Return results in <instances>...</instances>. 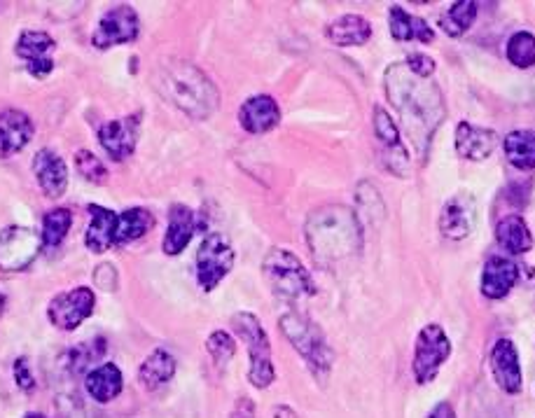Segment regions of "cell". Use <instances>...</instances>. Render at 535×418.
<instances>
[{"mask_svg":"<svg viewBox=\"0 0 535 418\" xmlns=\"http://www.w3.org/2000/svg\"><path fill=\"white\" fill-rule=\"evenodd\" d=\"M372 122H374V136H377V141L384 145V152H386L384 164H386V169L391 173H395V176H400V178L409 176V169H407L409 157H407L405 148H402L400 129L395 127L393 117L388 115L384 108L377 106V108H374Z\"/></svg>","mask_w":535,"mask_h":418,"instance_id":"obj_14","label":"cell"},{"mask_svg":"<svg viewBox=\"0 0 535 418\" xmlns=\"http://www.w3.org/2000/svg\"><path fill=\"white\" fill-rule=\"evenodd\" d=\"M325 36L332 45L360 47L372 38V24L360 15H342L325 29Z\"/></svg>","mask_w":535,"mask_h":418,"instance_id":"obj_24","label":"cell"},{"mask_svg":"<svg viewBox=\"0 0 535 418\" xmlns=\"http://www.w3.org/2000/svg\"><path fill=\"white\" fill-rule=\"evenodd\" d=\"M262 274L267 278L269 288L281 299H288V302H295V299L302 297H314L318 292L307 267H304L300 257L290 253V250H269L262 262Z\"/></svg>","mask_w":535,"mask_h":418,"instance_id":"obj_4","label":"cell"},{"mask_svg":"<svg viewBox=\"0 0 535 418\" xmlns=\"http://www.w3.org/2000/svg\"><path fill=\"white\" fill-rule=\"evenodd\" d=\"M24 418H47L45 414H38V411H31V414H26Z\"/></svg>","mask_w":535,"mask_h":418,"instance_id":"obj_41","label":"cell"},{"mask_svg":"<svg viewBox=\"0 0 535 418\" xmlns=\"http://www.w3.org/2000/svg\"><path fill=\"white\" fill-rule=\"evenodd\" d=\"M477 222V201L470 192H461L451 197L442 206L440 213V232L449 241H463L470 236Z\"/></svg>","mask_w":535,"mask_h":418,"instance_id":"obj_13","label":"cell"},{"mask_svg":"<svg viewBox=\"0 0 535 418\" xmlns=\"http://www.w3.org/2000/svg\"><path fill=\"white\" fill-rule=\"evenodd\" d=\"M43 236L31 227H5L0 232V271L17 274L29 269L43 250Z\"/></svg>","mask_w":535,"mask_h":418,"instance_id":"obj_7","label":"cell"},{"mask_svg":"<svg viewBox=\"0 0 535 418\" xmlns=\"http://www.w3.org/2000/svg\"><path fill=\"white\" fill-rule=\"evenodd\" d=\"M386 96L398 110L402 129L421 157L428 155L430 141L444 122V101L437 85L430 80L416 78L405 61L386 68L384 75Z\"/></svg>","mask_w":535,"mask_h":418,"instance_id":"obj_1","label":"cell"},{"mask_svg":"<svg viewBox=\"0 0 535 418\" xmlns=\"http://www.w3.org/2000/svg\"><path fill=\"white\" fill-rule=\"evenodd\" d=\"M388 26H391V36L398 40V43H407V40H419V43H433L435 33L430 29L426 19L409 15L405 8L400 5H393L391 12H388Z\"/></svg>","mask_w":535,"mask_h":418,"instance_id":"obj_25","label":"cell"},{"mask_svg":"<svg viewBox=\"0 0 535 418\" xmlns=\"http://www.w3.org/2000/svg\"><path fill=\"white\" fill-rule=\"evenodd\" d=\"M229 418H255V404L250 402L248 397H241V400L234 404L232 416Z\"/></svg>","mask_w":535,"mask_h":418,"instance_id":"obj_39","label":"cell"},{"mask_svg":"<svg viewBox=\"0 0 535 418\" xmlns=\"http://www.w3.org/2000/svg\"><path fill=\"white\" fill-rule=\"evenodd\" d=\"M71 227H73V213L68 211V208L59 206L47 211L43 218V246L45 248L59 246V243L66 239V234L71 232Z\"/></svg>","mask_w":535,"mask_h":418,"instance_id":"obj_32","label":"cell"},{"mask_svg":"<svg viewBox=\"0 0 535 418\" xmlns=\"http://www.w3.org/2000/svg\"><path fill=\"white\" fill-rule=\"evenodd\" d=\"M138 131H141V115L122 117V120L103 124L99 129V143L110 159L124 162V159L134 155Z\"/></svg>","mask_w":535,"mask_h":418,"instance_id":"obj_15","label":"cell"},{"mask_svg":"<svg viewBox=\"0 0 535 418\" xmlns=\"http://www.w3.org/2000/svg\"><path fill=\"white\" fill-rule=\"evenodd\" d=\"M89 215H92V222H89L87 234H85V243L92 253L101 255L117 246V227H120V215L110 208L89 206Z\"/></svg>","mask_w":535,"mask_h":418,"instance_id":"obj_21","label":"cell"},{"mask_svg":"<svg viewBox=\"0 0 535 418\" xmlns=\"http://www.w3.org/2000/svg\"><path fill=\"white\" fill-rule=\"evenodd\" d=\"M106 355V339H99V341H89V344H82L78 348H71V351L66 353V362H68V369L75 374L80 372H92V367L96 360L103 358Z\"/></svg>","mask_w":535,"mask_h":418,"instance_id":"obj_34","label":"cell"},{"mask_svg":"<svg viewBox=\"0 0 535 418\" xmlns=\"http://www.w3.org/2000/svg\"><path fill=\"white\" fill-rule=\"evenodd\" d=\"M428 418H456V411L449 402H440V404H435V409L430 411Z\"/></svg>","mask_w":535,"mask_h":418,"instance_id":"obj_40","label":"cell"},{"mask_svg":"<svg viewBox=\"0 0 535 418\" xmlns=\"http://www.w3.org/2000/svg\"><path fill=\"white\" fill-rule=\"evenodd\" d=\"M232 330L243 339V344L250 351V369H248V381L255 388H269L276 379L274 362H272V344H269L267 332L255 313L241 311L232 316Z\"/></svg>","mask_w":535,"mask_h":418,"instance_id":"obj_6","label":"cell"},{"mask_svg":"<svg viewBox=\"0 0 535 418\" xmlns=\"http://www.w3.org/2000/svg\"><path fill=\"white\" fill-rule=\"evenodd\" d=\"M507 59H510L512 66L521 68V71L533 68L535 66V36L533 33H528V31L514 33V36L507 40Z\"/></svg>","mask_w":535,"mask_h":418,"instance_id":"obj_33","label":"cell"},{"mask_svg":"<svg viewBox=\"0 0 535 418\" xmlns=\"http://www.w3.org/2000/svg\"><path fill=\"white\" fill-rule=\"evenodd\" d=\"M407 68L412 71L416 78H423V80H430V75L435 73V61L428 57V54H419V52H412L407 57Z\"/></svg>","mask_w":535,"mask_h":418,"instance_id":"obj_37","label":"cell"},{"mask_svg":"<svg viewBox=\"0 0 535 418\" xmlns=\"http://www.w3.org/2000/svg\"><path fill=\"white\" fill-rule=\"evenodd\" d=\"M33 173H36V180L50 199L64 197L66 187H68V169L57 152L52 148H43L36 152L33 157Z\"/></svg>","mask_w":535,"mask_h":418,"instance_id":"obj_19","label":"cell"},{"mask_svg":"<svg viewBox=\"0 0 535 418\" xmlns=\"http://www.w3.org/2000/svg\"><path fill=\"white\" fill-rule=\"evenodd\" d=\"M451 341L440 325H426L416 337L414 348V379L419 386H426L440 372V367L449 360Z\"/></svg>","mask_w":535,"mask_h":418,"instance_id":"obj_8","label":"cell"},{"mask_svg":"<svg viewBox=\"0 0 535 418\" xmlns=\"http://www.w3.org/2000/svg\"><path fill=\"white\" fill-rule=\"evenodd\" d=\"M85 386L96 402H110L122 393L124 376L120 372V367L110 365L108 362V365L94 367L92 372L87 374Z\"/></svg>","mask_w":535,"mask_h":418,"instance_id":"obj_28","label":"cell"},{"mask_svg":"<svg viewBox=\"0 0 535 418\" xmlns=\"http://www.w3.org/2000/svg\"><path fill=\"white\" fill-rule=\"evenodd\" d=\"M15 381L24 393H33V390H36V376H33L29 367V358L15 360Z\"/></svg>","mask_w":535,"mask_h":418,"instance_id":"obj_38","label":"cell"},{"mask_svg":"<svg viewBox=\"0 0 535 418\" xmlns=\"http://www.w3.org/2000/svg\"><path fill=\"white\" fill-rule=\"evenodd\" d=\"M96 306V297L89 288H73L68 292H61L47 306V316H50V323L59 330L73 332L85 323V320L92 316Z\"/></svg>","mask_w":535,"mask_h":418,"instance_id":"obj_11","label":"cell"},{"mask_svg":"<svg viewBox=\"0 0 535 418\" xmlns=\"http://www.w3.org/2000/svg\"><path fill=\"white\" fill-rule=\"evenodd\" d=\"M155 85L166 101L192 120H208L220 106V94L213 80L187 61L164 64L155 75Z\"/></svg>","mask_w":535,"mask_h":418,"instance_id":"obj_2","label":"cell"},{"mask_svg":"<svg viewBox=\"0 0 535 418\" xmlns=\"http://www.w3.org/2000/svg\"><path fill=\"white\" fill-rule=\"evenodd\" d=\"M475 19H477L475 0H461V3L451 5V8L440 17V29L447 33L449 38H461L470 31Z\"/></svg>","mask_w":535,"mask_h":418,"instance_id":"obj_31","label":"cell"},{"mask_svg":"<svg viewBox=\"0 0 535 418\" xmlns=\"http://www.w3.org/2000/svg\"><path fill=\"white\" fill-rule=\"evenodd\" d=\"M54 50H57V40L45 31H22L15 45V54L26 64V71L38 80L54 71Z\"/></svg>","mask_w":535,"mask_h":418,"instance_id":"obj_12","label":"cell"},{"mask_svg":"<svg viewBox=\"0 0 535 418\" xmlns=\"http://www.w3.org/2000/svg\"><path fill=\"white\" fill-rule=\"evenodd\" d=\"M75 166H78L80 176L85 180H89V183L103 185L108 180V169L103 166V162L94 155V152L80 150L78 155H75Z\"/></svg>","mask_w":535,"mask_h":418,"instance_id":"obj_36","label":"cell"},{"mask_svg":"<svg viewBox=\"0 0 535 418\" xmlns=\"http://www.w3.org/2000/svg\"><path fill=\"white\" fill-rule=\"evenodd\" d=\"M176 376V358L164 348L152 351L148 358L143 360L141 369H138V379H141L143 388L159 390Z\"/></svg>","mask_w":535,"mask_h":418,"instance_id":"obj_26","label":"cell"},{"mask_svg":"<svg viewBox=\"0 0 535 418\" xmlns=\"http://www.w3.org/2000/svg\"><path fill=\"white\" fill-rule=\"evenodd\" d=\"M281 332L295 346V351L302 355L311 372L318 381H323L332 369V348L325 341V334L314 320H309L302 313L290 311L279 320Z\"/></svg>","mask_w":535,"mask_h":418,"instance_id":"obj_5","label":"cell"},{"mask_svg":"<svg viewBox=\"0 0 535 418\" xmlns=\"http://www.w3.org/2000/svg\"><path fill=\"white\" fill-rule=\"evenodd\" d=\"M279 122H281L279 103L267 94L253 96V99H248L239 110V124L243 127V131H248V134L253 136L269 134V131L279 127Z\"/></svg>","mask_w":535,"mask_h":418,"instance_id":"obj_18","label":"cell"},{"mask_svg":"<svg viewBox=\"0 0 535 418\" xmlns=\"http://www.w3.org/2000/svg\"><path fill=\"white\" fill-rule=\"evenodd\" d=\"M519 281L517 262L507 257H489L482 271V295L489 299H503Z\"/></svg>","mask_w":535,"mask_h":418,"instance_id":"obj_22","label":"cell"},{"mask_svg":"<svg viewBox=\"0 0 535 418\" xmlns=\"http://www.w3.org/2000/svg\"><path fill=\"white\" fill-rule=\"evenodd\" d=\"M194 236V213L183 204H173L169 208V227L164 236V253L176 257L187 248Z\"/></svg>","mask_w":535,"mask_h":418,"instance_id":"obj_23","label":"cell"},{"mask_svg":"<svg viewBox=\"0 0 535 418\" xmlns=\"http://www.w3.org/2000/svg\"><path fill=\"white\" fill-rule=\"evenodd\" d=\"M505 157L514 169L531 171L535 169V131L517 129L505 136Z\"/></svg>","mask_w":535,"mask_h":418,"instance_id":"obj_29","label":"cell"},{"mask_svg":"<svg viewBox=\"0 0 535 418\" xmlns=\"http://www.w3.org/2000/svg\"><path fill=\"white\" fill-rule=\"evenodd\" d=\"M456 152L458 157L470 159V162H482L496 150L498 145V136L496 131L484 129V127H475L470 122H461L456 127Z\"/></svg>","mask_w":535,"mask_h":418,"instance_id":"obj_20","label":"cell"},{"mask_svg":"<svg viewBox=\"0 0 535 418\" xmlns=\"http://www.w3.org/2000/svg\"><path fill=\"white\" fill-rule=\"evenodd\" d=\"M496 239L510 255H524L533 248L531 229L519 215H507V218L498 222Z\"/></svg>","mask_w":535,"mask_h":418,"instance_id":"obj_27","label":"cell"},{"mask_svg":"<svg viewBox=\"0 0 535 418\" xmlns=\"http://www.w3.org/2000/svg\"><path fill=\"white\" fill-rule=\"evenodd\" d=\"M491 372L500 390L507 395L521 393L524 379H521V365L517 346L510 339H498L491 351Z\"/></svg>","mask_w":535,"mask_h":418,"instance_id":"obj_16","label":"cell"},{"mask_svg":"<svg viewBox=\"0 0 535 418\" xmlns=\"http://www.w3.org/2000/svg\"><path fill=\"white\" fill-rule=\"evenodd\" d=\"M206 348H208V355H211V360L215 362V367H220V369L225 367L236 353V344H234L232 334L225 330H215L211 337H208Z\"/></svg>","mask_w":535,"mask_h":418,"instance_id":"obj_35","label":"cell"},{"mask_svg":"<svg viewBox=\"0 0 535 418\" xmlns=\"http://www.w3.org/2000/svg\"><path fill=\"white\" fill-rule=\"evenodd\" d=\"M309 250L321 264L346 260L360 246V225L349 208L325 206L309 215Z\"/></svg>","mask_w":535,"mask_h":418,"instance_id":"obj_3","label":"cell"},{"mask_svg":"<svg viewBox=\"0 0 535 418\" xmlns=\"http://www.w3.org/2000/svg\"><path fill=\"white\" fill-rule=\"evenodd\" d=\"M155 227V215L148 208H127L120 213V227H117V246H127L131 241L143 239Z\"/></svg>","mask_w":535,"mask_h":418,"instance_id":"obj_30","label":"cell"},{"mask_svg":"<svg viewBox=\"0 0 535 418\" xmlns=\"http://www.w3.org/2000/svg\"><path fill=\"white\" fill-rule=\"evenodd\" d=\"M234 267V248L225 234H208L197 253V281L201 290L211 292Z\"/></svg>","mask_w":535,"mask_h":418,"instance_id":"obj_9","label":"cell"},{"mask_svg":"<svg viewBox=\"0 0 535 418\" xmlns=\"http://www.w3.org/2000/svg\"><path fill=\"white\" fill-rule=\"evenodd\" d=\"M36 134L31 117L24 110L8 108L0 113V157H15Z\"/></svg>","mask_w":535,"mask_h":418,"instance_id":"obj_17","label":"cell"},{"mask_svg":"<svg viewBox=\"0 0 535 418\" xmlns=\"http://www.w3.org/2000/svg\"><path fill=\"white\" fill-rule=\"evenodd\" d=\"M138 33H141V19L138 12L129 5H117V8L108 10L101 17L99 26H96L92 45L96 50H110V47L136 43Z\"/></svg>","mask_w":535,"mask_h":418,"instance_id":"obj_10","label":"cell"}]
</instances>
